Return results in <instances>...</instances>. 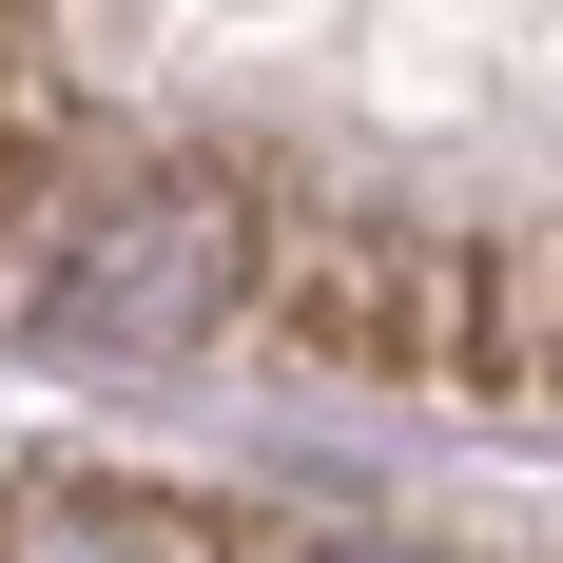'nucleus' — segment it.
I'll list each match as a JSON object with an SVG mask.
<instances>
[{
    "instance_id": "nucleus-1",
    "label": "nucleus",
    "mask_w": 563,
    "mask_h": 563,
    "mask_svg": "<svg viewBox=\"0 0 563 563\" xmlns=\"http://www.w3.org/2000/svg\"><path fill=\"white\" fill-rule=\"evenodd\" d=\"M486 311H506V253L408 214H273V273H253V331L350 389H486Z\"/></svg>"
},
{
    "instance_id": "nucleus-2",
    "label": "nucleus",
    "mask_w": 563,
    "mask_h": 563,
    "mask_svg": "<svg viewBox=\"0 0 563 563\" xmlns=\"http://www.w3.org/2000/svg\"><path fill=\"white\" fill-rule=\"evenodd\" d=\"M253 273H273V214L233 175H117L40 233V331L58 350H195L253 311Z\"/></svg>"
},
{
    "instance_id": "nucleus-3",
    "label": "nucleus",
    "mask_w": 563,
    "mask_h": 563,
    "mask_svg": "<svg viewBox=\"0 0 563 563\" xmlns=\"http://www.w3.org/2000/svg\"><path fill=\"white\" fill-rule=\"evenodd\" d=\"M0 563H233L195 506H156V486H20L0 506Z\"/></svg>"
},
{
    "instance_id": "nucleus-4",
    "label": "nucleus",
    "mask_w": 563,
    "mask_h": 563,
    "mask_svg": "<svg viewBox=\"0 0 563 563\" xmlns=\"http://www.w3.org/2000/svg\"><path fill=\"white\" fill-rule=\"evenodd\" d=\"M291 563H428V544H291Z\"/></svg>"
}]
</instances>
